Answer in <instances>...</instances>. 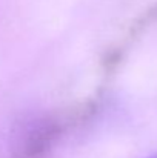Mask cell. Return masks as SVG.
<instances>
[{
    "label": "cell",
    "instance_id": "6da1fadb",
    "mask_svg": "<svg viewBox=\"0 0 157 158\" xmlns=\"http://www.w3.org/2000/svg\"><path fill=\"white\" fill-rule=\"evenodd\" d=\"M148 158H157V154L156 155H151V157H148Z\"/></svg>",
    "mask_w": 157,
    "mask_h": 158
}]
</instances>
